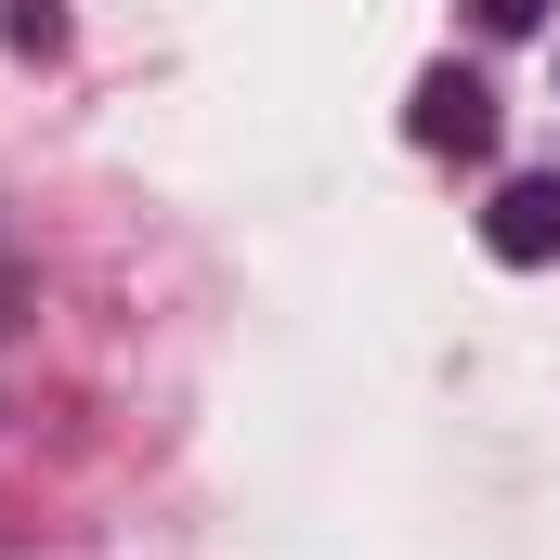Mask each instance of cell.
I'll use <instances>...</instances> for the list:
<instances>
[{
	"label": "cell",
	"mask_w": 560,
	"mask_h": 560,
	"mask_svg": "<svg viewBox=\"0 0 560 560\" xmlns=\"http://www.w3.org/2000/svg\"><path fill=\"white\" fill-rule=\"evenodd\" d=\"M469 13H482L495 39H522V26H548V0H469Z\"/></svg>",
	"instance_id": "3"
},
{
	"label": "cell",
	"mask_w": 560,
	"mask_h": 560,
	"mask_svg": "<svg viewBox=\"0 0 560 560\" xmlns=\"http://www.w3.org/2000/svg\"><path fill=\"white\" fill-rule=\"evenodd\" d=\"M405 131H418L430 156H482V143H495V92H482L469 66H430L418 92H405Z\"/></svg>",
	"instance_id": "1"
},
{
	"label": "cell",
	"mask_w": 560,
	"mask_h": 560,
	"mask_svg": "<svg viewBox=\"0 0 560 560\" xmlns=\"http://www.w3.org/2000/svg\"><path fill=\"white\" fill-rule=\"evenodd\" d=\"M482 248H495V261H560V170L495 183V209H482Z\"/></svg>",
	"instance_id": "2"
}]
</instances>
